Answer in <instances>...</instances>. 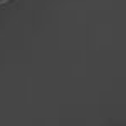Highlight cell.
I'll return each instance as SVG.
<instances>
[{"label": "cell", "mask_w": 126, "mask_h": 126, "mask_svg": "<svg viewBox=\"0 0 126 126\" xmlns=\"http://www.w3.org/2000/svg\"><path fill=\"white\" fill-rule=\"evenodd\" d=\"M3 2H7V0H0V3H3Z\"/></svg>", "instance_id": "6da1fadb"}]
</instances>
